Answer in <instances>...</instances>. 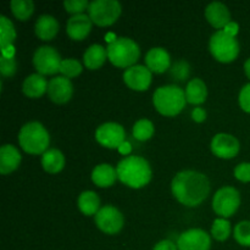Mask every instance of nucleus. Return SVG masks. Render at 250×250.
<instances>
[{
  "mask_svg": "<svg viewBox=\"0 0 250 250\" xmlns=\"http://www.w3.org/2000/svg\"><path fill=\"white\" fill-rule=\"evenodd\" d=\"M117 178L116 168L109 164H100L95 166L92 172V181L98 187L106 188L111 187Z\"/></svg>",
  "mask_w": 250,
  "mask_h": 250,
  "instance_id": "nucleus-22",
  "label": "nucleus"
},
{
  "mask_svg": "<svg viewBox=\"0 0 250 250\" xmlns=\"http://www.w3.org/2000/svg\"><path fill=\"white\" fill-rule=\"evenodd\" d=\"M73 85L70 78L63 76L51 78L48 85V95L56 104H65L72 98Z\"/></svg>",
  "mask_w": 250,
  "mask_h": 250,
  "instance_id": "nucleus-15",
  "label": "nucleus"
},
{
  "mask_svg": "<svg viewBox=\"0 0 250 250\" xmlns=\"http://www.w3.org/2000/svg\"><path fill=\"white\" fill-rule=\"evenodd\" d=\"M211 234L216 241L224 242L231 234V224L226 219H216L212 224Z\"/></svg>",
  "mask_w": 250,
  "mask_h": 250,
  "instance_id": "nucleus-30",
  "label": "nucleus"
},
{
  "mask_svg": "<svg viewBox=\"0 0 250 250\" xmlns=\"http://www.w3.org/2000/svg\"><path fill=\"white\" fill-rule=\"evenodd\" d=\"M17 71V63L14 58H5L1 56L0 59V72L4 77H12Z\"/></svg>",
  "mask_w": 250,
  "mask_h": 250,
  "instance_id": "nucleus-35",
  "label": "nucleus"
},
{
  "mask_svg": "<svg viewBox=\"0 0 250 250\" xmlns=\"http://www.w3.org/2000/svg\"><path fill=\"white\" fill-rule=\"evenodd\" d=\"M107 58V49L100 44H93L85 50L83 61L89 70H98L104 65Z\"/></svg>",
  "mask_w": 250,
  "mask_h": 250,
  "instance_id": "nucleus-23",
  "label": "nucleus"
},
{
  "mask_svg": "<svg viewBox=\"0 0 250 250\" xmlns=\"http://www.w3.org/2000/svg\"><path fill=\"white\" fill-rule=\"evenodd\" d=\"M92 20L88 15H75L67 21L66 32L73 41H83L89 34L90 29H92Z\"/></svg>",
  "mask_w": 250,
  "mask_h": 250,
  "instance_id": "nucleus-16",
  "label": "nucleus"
},
{
  "mask_svg": "<svg viewBox=\"0 0 250 250\" xmlns=\"http://www.w3.org/2000/svg\"><path fill=\"white\" fill-rule=\"evenodd\" d=\"M205 17L215 28H225L231 22V12L229 7L220 1H214L205 9Z\"/></svg>",
  "mask_w": 250,
  "mask_h": 250,
  "instance_id": "nucleus-17",
  "label": "nucleus"
},
{
  "mask_svg": "<svg viewBox=\"0 0 250 250\" xmlns=\"http://www.w3.org/2000/svg\"><path fill=\"white\" fill-rule=\"evenodd\" d=\"M48 85L49 83L44 78V76L39 75V73H33L24 80L23 84H22V90L26 97L37 99V98H41L45 92H48Z\"/></svg>",
  "mask_w": 250,
  "mask_h": 250,
  "instance_id": "nucleus-20",
  "label": "nucleus"
},
{
  "mask_svg": "<svg viewBox=\"0 0 250 250\" xmlns=\"http://www.w3.org/2000/svg\"><path fill=\"white\" fill-rule=\"evenodd\" d=\"M212 56L220 62H231L239 54V43L236 37H232L225 29L215 32L209 43Z\"/></svg>",
  "mask_w": 250,
  "mask_h": 250,
  "instance_id": "nucleus-6",
  "label": "nucleus"
},
{
  "mask_svg": "<svg viewBox=\"0 0 250 250\" xmlns=\"http://www.w3.org/2000/svg\"><path fill=\"white\" fill-rule=\"evenodd\" d=\"M146 67L155 73H164L170 68L171 58L170 54L166 51V49L160 48H151L146 55Z\"/></svg>",
  "mask_w": 250,
  "mask_h": 250,
  "instance_id": "nucleus-18",
  "label": "nucleus"
},
{
  "mask_svg": "<svg viewBox=\"0 0 250 250\" xmlns=\"http://www.w3.org/2000/svg\"><path fill=\"white\" fill-rule=\"evenodd\" d=\"M42 166L49 173H58L65 166V156L58 149H48L42 156Z\"/></svg>",
  "mask_w": 250,
  "mask_h": 250,
  "instance_id": "nucleus-25",
  "label": "nucleus"
},
{
  "mask_svg": "<svg viewBox=\"0 0 250 250\" xmlns=\"http://www.w3.org/2000/svg\"><path fill=\"white\" fill-rule=\"evenodd\" d=\"M141 56L138 44L131 38L120 37L110 42L107 45V58L117 67H132Z\"/></svg>",
  "mask_w": 250,
  "mask_h": 250,
  "instance_id": "nucleus-5",
  "label": "nucleus"
},
{
  "mask_svg": "<svg viewBox=\"0 0 250 250\" xmlns=\"http://www.w3.org/2000/svg\"><path fill=\"white\" fill-rule=\"evenodd\" d=\"M60 72L66 78L77 77L82 72V65L76 59H65V60L61 61Z\"/></svg>",
  "mask_w": 250,
  "mask_h": 250,
  "instance_id": "nucleus-31",
  "label": "nucleus"
},
{
  "mask_svg": "<svg viewBox=\"0 0 250 250\" xmlns=\"http://www.w3.org/2000/svg\"><path fill=\"white\" fill-rule=\"evenodd\" d=\"M186 92L177 85H164L158 88L153 95L155 109L164 116H176L185 107Z\"/></svg>",
  "mask_w": 250,
  "mask_h": 250,
  "instance_id": "nucleus-3",
  "label": "nucleus"
},
{
  "mask_svg": "<svg viewBox=\"0 0 250 250\" xmlns=\"http://www.w3.org/2000/svg\"><path fill=\"white\" fill-rule=\"evenodd\" d=\"M234 238L241 246L250 247V221H242L234 227Z\"/></svg>",
  "mask_w": 250,
  "mask_h": 250,
  "instance_id": "nucleus-32",
  "label": "nucleus"
},
{
  "mask_svg": "<svg viewBox=\"0 0 250 250\" xmlns=\"http://www.w3.org/2000/svg\"><path fill=\"white\" fill-rule=\"evenodd\" d=\"M239 142L236 137L227 133H219L212 138L211 151L214 155L221 159H232L238 154Z\"/></svg>",
  "mask_w": 250,
  "mask_h": 250,
  "instance_id": "nucleus-13",
  "label": "nucleus"
},
{
  "mask_svg": "<svg viewBox=\"0 0 250 250\" xmlns=\"http://www.w3.org/2000/svg\"><path fill=\"white\" fill-rule=\"evenodd\" d=\"M95 224L98 229L106 234H116L122 229L125 224L124 215L117 208L106 205L95 215Z\"/></svg>",
  "mask_w": 250,
  "mask_h": 250,
  "instance_id": "nucleus-10",
  "label": "nucleus"
},
{
  "mask_svg": "<svg viewBox=\"0 0 250 250\" xmlns=\"http://www.w3.org/2000/svg\"><path fill=\"white\" fill-rule=\"evenodd\" d=\"M126 133L121 125L116 122H106L98 127L95 131V139L103 146L109 149H119L126 142Z\"/></svg>",
  "mask_w": 250,
  "mask_h": 250,
  "instance_id": "nucleus-11",
  "label": "nucleus"
},
{
  "mask_svg": "<svg viewBox=\"0 0 250 250\" xmlns=\"http://www.w3.org/2000/svg\"><path fill=\"white\" fill-rule=\"evenodd\" d=\"M241 205V194L233 187H224L217 190L212 199V209L217 215L225 219L238 210Z\"/></svg>",
  "mask_w": 250,
  "mask_h": 250,
  "instance_id": "nucleus-8",
  "label": "nucleus"
},
{
  "mask_svg": "<svg viewBox=\"0 0 250 250\" xmlns=\"http://www.w3.org/2000/svg\"><path fill=\"white\" fill-rule=\"evenodd\" d=\"M153 250H178V248L173 242L165 239V241L159 242Z\"/></svg>",
  "mask_w": 250,
  "mask_h": 250,
  "instance_id": "nucleus-38",
  "label": "nucleus"
},
{
  "mask_svg": "<svg viewBox=\"0 0 250 250\" xmlns=\"http://www.w3.org/2000/svg\"><path fill=\"white\" fill-rule=\"evenodd\" d=\"M15 39H16V31L12 22L6 16L0 17V45L2 49L14 46Z\"/></svg>",
  "mask_w": 250,
  "mask_h": 250,
  "instance_id": "nucleus-27",
  "label": "nucleus"
},
{
  "mask_svg": "<svg viewBox=\"0 0 250 250\" xmlns=\"http://www.w3.org/2000/svg\"><path fill=\"white\" fill-rule=\"evenodd\" d=\"M121 4L116 0H94L88 7L92 22L100 27L111 26L115 23L121 15Z\"/></svg>",
  "mask_w": 250,
  "mask_h": 250,
  "instance_id": "nucleus-7",
  "label": "nucleus"
},
{
  "mask_svg": "<svg viewBox=\"0 0 250 250\" xmlns=\"http://www.w3.org/2000/svg\"><path fill=\"white\" fill-rule=\"evenodd\" d=\"M124 81L131 89L146 90L151 83V71L143 65H134L125 71Z\"/></svg>",
  "mask_w": 250,
  "mask_h": 250,
  "instance_id": "nucleus-14",
  "label": "nucleus"
},
{
  "mask_svg": "<svg viewBox=\"0 0 250 250\" xmlns=\"http://www.w3.org/2000/svg\"><path fill=\"white\" fill-rule=\"evenodd\" d=\"M190 66L187 61L180 60L172 65L170 68V75L176 81H185L189 77Z\"/></svg>",
  "mask_w": 250,
  "mask_h": 250,
  "instance_id": "nucleus-33",
  "label": "nucleus"
},
{
  "mask_svg": "<svg viewBox=\"0 0 250 250\" xmlns=\"http://www.w3.org/2000/svg\"><path fill=\"white\" fill-rule=\"evenodd\" d=\"M192 119L194 120L195 122H203L207 119V111H205L203 107H195L192 111Z\"/></svg>",
  "mask_w": 250,
  "mask_h": 250,
  "instance_id": "nucleus-39",
  "label": "nucleus"
},
{
  "mask_svg": "<svg viewBox=\"0 0 250 250\" xmlns=\"http://www.w3.org/2000/svg\"><path fill=\"white\" fill-rule=\"evenodd\" d=\"M63 6L66 11L75 16V15L82 14L87 7H89V2L87 0H66L63 2Z\"/></svg>",
  "mask_w": 250,
  "mask_h": 250,
  "instance_id": "nucleus-34",
  "label": "nucleus"
},
{
  "mask_svg": "<svg viewBox=\"0 0 250 250\" xmlns=\"http://www.w3.org/2000/svg\"><path fill=\"white\" fill-rule=\"evenodd\" d=\"M172 194L186 207H198L210 193L209 178L202 172L185 170L178 172L171 183Z\"/></svg>",
  "mask_w": 250,
  "mask_h": 250,
  "instance_id": "nucleus-1",
  "label": "nucleus"
},
{
  "mask_svg": "<svg viewBox=\"0 0 250 250\" xmlns=\"http://www.w3.org/2000/svg\"><path fill=\"white\" fill-rule=\"evenodd\" d=\"M10 6H11L12 14L20 21H26L34 11V4L31 0H12L10 2Z\"/></svg>",
  "mask_w": 250,
  "mask_h": 250,
  "instance_id": "nucleus-28",
  "label": "nucleus"
},
{
  "mask_svg": "<svg viewBox=\"0 0 250 250\" xmlns=\"http://www.w3.org/2000/svg\"><path fill=\"white\" fill-rule=\"evenodd\" d=\"M234 176L242 182H250V164L242 163L234 168Z\"/></svg>",
  "mask_w": 250,
  "mask_h": 250,
  "instance_id": "nucleus-36",
  "label": "nucleus"
},
{
  "mask_svg": "<svg viewBox=\"0 0 250 250\" xmlns=\"http://www.w3.org/2000/svg\"><path fill=\"white\" fill-rule=\"evenodd\" d=\"M21 163V154L16 146L11 144H5L0 149V172L2 175L12 172L19 167Z\"/></svg>",
  "mask_w": 250,
  "mask_h": 250,
  "instance_id": "nucleus-19",
  "label": "nucleus"
},
{
  "mask_svg": "<svg viewBox=\"0 0 250 250\" xmlns=\"http://www.w3.org/2000/svg\"><path fill=\"white\" fill-rule=\"evenodd\" d=\"M60 54L55 48L49 45L39 46L33 55V65L39 75H55L60 71Z\"/></svg>",
  "mask_w": 250,
  "mask_h": 250,
  "instance_id": "nucleus-9",
  "label": "nucleus"
},
{
  "mask_svg": "<svg viewBox=\"0 0 250 250\" xmlns=\"http://www.w3.org/2000/svg\"><path fill=\"white\" fill-rule=\"evenodd\" d=\"M131 150H132V146L128 142H124L119 148V151L121 154H124V155H128V154L131 153Z\"/></svg>",
  "mask_w": 250,
  "mask_h": 250,
  "instance_id": "nucleus-41",
  "label": "nucleus"
},
{
  "mask_svg": "<svg viewBox=\"0 0 250 250\" xmlns=\"http://www.w3.org/2000/svg\"><path fill=\"white\" fill-rule=\"evenodd\" d=\"M78 208L87 216L97 215L100 210V199L93 190H85L78 198Z\"/></svg>",
  "mask_w": 250,
  "mask_h": 250,
  "instance_id": "nucleus-26",
  "label": "nucleus"
},
{
  "mask_svg": "<svg viewBox=\"0 0 250 250\" xmlns=\"http://www.w3.org/2000/svg\"><path fill=\"white\" fill-rule=\"evenodd\" d=\"M208 88L207 84L200 78H193L189 81L186 88V98L190 104L200 105L207 100Z\"/></svg>",
  "mask_w": 250,
  "mask_h": 250,
  "instance_id": "nucleus-24",
  "label": "nucleus"
},
{
  "mask_svg": "<svg viewBox=\"0 0 250 250\" xmlns=\"http://www.w3.org/2000/svg\"><path fill=\"white\" fill-rule=\"evenodd\" d=\"M238 29H239L238 23H236V22L233 21H231L226 27H225V31H226L229 34H231L232 37H236V34L238 33Z\"/></svg>",
  "mask_w": 250,
  "mask_h": 250,
  "instance_id": "nucleus-40",
  "label": "nucleus"
},
{
  "mask_svg": "<svg viewBox=\"0 0 250 250\" xmlns=\"http://www.w3.org/2000/svg\"><path fill=\"white\" fill-rule=\"evenodd\" d=\"M244 71H246L247 77L250 80V58L246 61V63H244Z\"/></svg>",
  "mask_w": 250,
  "mask_h": 250,
  "instance_id": "nucleus-42",
  "label": "nucleus"
},
{
  "mask_svg": "<svg viewBox=\"0 0 250 250\" xmlns=\"http://www.w3.org/2000/svg\"><path fill=\"white\" fill-rule=\"evenodd\" d=\"M210 247V236L200 229H192L183 232L177 241L178 250H209Z\"/></svg>",
  "mask_w": 250,
  "mask_h": 250,
  "instance_id": "nucleus-12",
  "label": "nucleus"
},
{
  "mask_svg": "<svg viewBox=\"0 0 250 250\" xmlns=\"http://www.w3.org/2000/svg\"><path fill=\"white\" fill-rule=\"evenodd\" d=\"M154 134L153 122L146 119H142L137 121L133 126V137L137 141L146 142L150 139Z\"/></svg>",
  "mask_w": 250,
  "mask_h": 250,
  "instance_id": "nucleus-29",
  "label": "nucleus"
},
{
  "mask_svg": "<svg viewBox=\"0 0 250 250\" xmlns=\"http://www.w3.org/2000/svg\"><path fill=\"white\" fill-rule=\"evenodd\" d=\"M117 178L124 185L139 189L148 185L151 180V167L142 156L132 155L122 159L117 165Z\"/></svg>",
  "mask_w": 250,
  "mask_h": 250,
  "instance_id": "nucleus-2",
  "label": "nucleus"
},
{
  "mask_svg": "<svg viewBox=\"0 0 250 250\" xmlns=\"http://www.w3.org/2000/svg\"><path fill=\"white\" fill-rule=\"evenodd\" d=\"M19 142L26 153L39 155L48 150L50 137L41 122L33 121L26 124L20 129Z\"/></svg>",
  "mask_w": 250,
  "mask_h": 250,
  "instance_id": "nucleus-4",
  "label": "nucleus"
},
{
  "mask_svg": "<svg viewBox=\"0 0 250 250\" xmlns=\"http://www.w3.org/2000/svg\"><path fill=\"white\" fill-rule=\"evenodd\" d=\"M59 22L50 15H42L36 22V34L42 41H51L59 32Z\"/></svg>",
  "mask_w": 250,
  "mask_h": 250,
  "instance_id": "nucleus-21",
  "label": "nucleus"
},
{
  "mask_svg": "<svg viewBox=\"0 0 250 250\" xmlns=\"http://www.w3.org/2000/svg\"><path fill=\"white\" fill-rule=\"evenodd\" d=\"M239 105L244 111L250 114V83L244 85L239 93Z\"/></svg>",
  "mask_w": 250,
  "mask_h": 250,
  "instance_id": "nucleus-37",
  "label": "nucleus"
}]
</instances>
